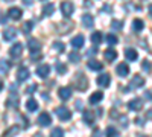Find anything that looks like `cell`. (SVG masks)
I'll list each match as a JSON object with an SVG mask.
<instances>
[{"mask_svg": "<svg viewBox=\"0 0 152 137\" xmlns=\"http://www.w3.org/2000/svg\"><path fill=\"white\" fill-rule=\"evenodd\" d=\"M73 87L79 92H85V89L88 87V81L84 73H76V78L73 79Z\"/></svg>", "mask_w": 152, "mask_h": 137, "instance_id": "6da1fadb", "label": "cell"}, {"mask_svg": "<svg viewBox=\"0 0 152 137\" xmlns=\"http://www.w3.org/2000/svg\"><path fill=\"white\" fill-rule=\"evenodd\" d=\"M55 114L58 116V119L59 120H62V122H66V120H70V117H72V111L67 108V107H56L55 108Z\"/></svg>", "mask_w": 152, "mask_h": 137, "instance_id": "7a4b0ae2", "label": "cell"}, {"mask_svg": "<svg viewBox=\"0 0 152 137\" xmlns=\"http://www.w3.org/2000/svg\"><path fill=\"white\" fill-rule=\"evenodd\" d=\"M38 125H41V127H49L50 123H52V116H50L47 111H43V113L38 116Z\"/></svg>", "mask_w": 152, "mask_h": 137, "instance_id": "3957f363", "label": "cell"}, {"mask_svg": "<svg viewBox=\"0 0 152 137\" xmlns=\"http://www.w3.org/2000/svg\"><path fill=\"white\" fill-rule=\"evenodd\" d=\"M21 53H23V44L21 43H15L14 46H12L11 49H9V55L14 58V59H17V58H20L21 56Z\"/></svg>", "mask_w": 152, "mask_h": 137, "instance_id": "277c9868", "label": "cell"}, {"mask_svg": "<svg viewBox=\"0 0 152 137\" xmlns=\"http://www.w3.org/2000/svg\"><path fill=\"white\" fill-rule=\"evenodd\" d=\"M73 11H75L73 3H70V2H64V3H61V12L64 14V17H70V15L73 14Z\"/></svg>", "mask_w": 152, "mask_h": 137, "instance_id": "5b68a950", "label": "cell"}, {"mask_svg": "<svg viewBox=\"0 0 152 137\" xmlns=\"http://www.w3.org/2000/svg\"><path fill=\"white\" fill-rule=\"evenodd\" d=\"M96 82H97V85H100V87H108V85L111 84V76H110L108 73H102L100 76L96 78Z\"/></svg>", "mask_w": 152, "mask_h": 137, "instance_id": "8992f818", "label": "cell"}, {"mask_svg": "<svg viewBox=\"0 0 152 137\" xmlns=\"http://www.w3.org/2000/svg\"><path fill=\"white\" fill-rule=\"evenodd\" d=\"M143 85H145V78H142L140 75H135L129 82L131 89H140V87H143Z\"/></svg>", "mask_w": 152, "mask_h": 137, "instance_id": "52a82bcc", "label": "cell"}, {"mask_svg": "<svg viewBox=\"0 0 152 137\" xmlns=\"http://www.w3.org/2000/svg\"><path fill=\"white\" fill-rule=\"evenodd\" d=\"M128 108L131 110V111H140L142 108H143V102H142V99H132V101H129L128 102Z\"/></svg>", "mask_w": 152, "mask_h": 137, "instance_id": "ba28073f", "label": "cell"}, {"mask_svg": "<svg viewBox=\"0 0 152 137\" xmlns=\"http://www.w3.org/2000/svg\"><path fill=\"white\" fill-rule=\"evenodd\" d=\"M49 73H50V66H47V64H41L37 67V75L40 78H47Z\"/></svg>", "mask_w": 152, "mask_h": 137, "instance_id": "9c48e42d", "label": "cell"}, {"mask_svg": "<svg viewBox=\"0 0 152 137\" xmlns=\"http://www.w3.org/2000/svg\"><path fill=\"white\" fill-rule=\"evenodd\" d=\"M17 37V31L14 28H8L3 31V40L5 41H12Z\"/></svg>", "mask_w": 152, "mask_h": 137, "instance_id": "30bf717a", "label": "cell"}, {"mask_svg": "<svg viewBox=\"0 0 152 137\" xmlns=\"http://www.w3.org/2000/svg\"><path fill=\"white\" fill-rule=\"evenodd\" d=\"M58 96H59V99H62V101H69V99L72 97V90L69 89V87H62V89L58 90Z\"/></svg>", "mask_w": 152, "mask_h": 137, "instance_id": "8fae6325", "label": "cell"}, {"mask_svg": "<svg viewBox=\"0 0 152 137\" xmlns=\"http://www.w3.org/2000/svg\"><path fill=\"white\" fill-rule=\"evenodd\" d=\"M82 24H84L87 29H91V28L94 26V18H93V15L84 14V15H82Z\"/></svg>", "mask_w": 152, "mask_h": 137, "instance_id": "7c38bea8", "label": "cell"}, {"mask_svg": "<svg viewBox=\"0 0 152 137\" xmlns=\"http://www.w3.org/2000/svg\"><path fill=\"white\" fill-rule=\"evenodd\" d=\"M29 69H26V67H20L18 69V72H17V78H18V81L20 82H23V81H26V79H29Z\"/></svg>", "mask_w": 152, "mask_h": 137, "instance_id": "4fadbf2b", "label": "cell"}, {"mask_svg": "<svg viewBox=\"0 0 152 137\" xmlns=\"http://www.w3.org/2000/svg\"><path fill=\"white\" fill-rule=\"evenodd\" d=\"M8 15H9V18H12V20H20L21 15H23V12H21L20 8H11V9L8 11Z\"/></svg>", "mask_w": 152, "mask_h": 137, "instance_id": "5bb4252c", "label": "cell"}, {"mask_svg": "<svg viewBox=\"0 0 152 137\" xmlns=\"http://www.w3.org/2000/svg\"><path fill=\"white\" fill-rule=\"evenodd\" d=\"M117 75H120V76H128L129 75V66L128 64H125V63H120L116 69Z\"/></svg>", "mask_w": 152, "mask_h": 137, "instance_id": "9a60e30c", "label": "cell"}, {"mask_svg": "<svg viewBox=\"0 0 152 137\" xmlns=\"http://www.w3.org/2000/svg\"><path fill=\"white\" fill-rule=\"evenodd\" d=\"M88 69L94 70V72H99V70L104 69V66H102V63H100V61H97V59H90V61H88Z\"/></svg>", "mask_w": 152, "mask_h": 137, "instance_id": "2e32d148", "label": "cell"}, {"mask_svg": "<svg viewBox=\"0 0 152 137\" xmlns=\"http://www.w3.org/2000/svg\"><path fill=\"white\" fill-rule=\"evenodd\" d=\"M84 41H85V40H84V37H82V35H76L70 43H72V47H75V49H81V47L84 46Z\"/></svg>", "mask_w": 152, "mask_h": 137, "instance_id": "e0dca14e", "label": "cell"}, {"mask_svg": "<svg viewBox=\"0 0 152 137\" xmlns=\"http://www.w3.org/2000/svg\"><path fill=\"white\" fill-rule=\"evenodd\" d=\"M125 56H126V59H129V61H135L138 58V53H137L135 49L128 47V49H125Z\"/></svg>", "mask_w": 152, "mask_h": 137, "instance_id": "ac0fdd59", "label": "cell"}, {"mask_svg": "<svg viewBox=\"0 0 152 137\" xmlns=\"http://www.w3.org/2000/svg\"><path fill=\"white\" fill-rule=\"evenodd\" d=\"M102 97H104V93H102V92H96V93H93V95L90 96V99H88V102H90L91 105H96L97 102L102 101Z\"/></svg>", "mask_w": 152, "mask_h": 137, "instance_id": "d6986e66", "label": "cell"}, {"mask_svg": "<svg viewBox=\"0 0 152 137\" xmlns=\"http://www.w3.org/2000/svg\"><path fill=\"white\" fill-rule=\"evenodd\" d=\"M28 47H29V51H31V52H40V49H41V44L38 43L37 40L31 38V40L28 41Z\"/></svg>", "mask_w": 152, "mask_h": 137, "instance_id": "ffe728a7", "label": "cell"}, {"mask_svg": "<svg viewBox=\"0 0 152 137\" xmlns=\"http://www.w3.org/2000/svg\"><path fill=\"white\" fill-rule=\"evenodd\" d=\"M143 29H145V23H143V20L135 18V20L132 21V31H134V32H142Z\"/></svg>", "mask_w": 152, "mask_h": 137, "instance_id": "44dd1931", "label": "cell"}, {"mask_svg": "<svg viewBox=\"0 0 152 137\" xmlns=\"http://www.w3.org/2000/svg\"><path fill=\"white\" fill-rule=\"evenodd\" d=\"M70 29H73V23L72 21H62L59 24V32L61 34H69Z\"/></svg>", "mask_w": 152, "mask_h": 137, "instance_id": "7402d4cb", "label": "cell"}, {"mask_svg": "<svg viewBox=\"0 0 152 137\" xmlns=\"http://www.w3.org/2000/svg\"><path fill=\"white\" fill-rule=\"evenodd\" d=\"M104 56H105L107 61H110V63H111V61H114V59L117 58V52L114 51V49H110V47H108L107 51L104 52Z\"/></svg>", "mask_w": 152, "mask_h": 137, "instance_id": "603a6c76", "label": "cell"}, {"mask_svg": "<svg viewBox=\"0 0 152 137\" xmlns=\"http://www.w3.org/2000/svg\"><path fill=\"white\" fill-rule=\"evenodd\" d=\"M82 119H84V122H85V123H88V125H93V123H94V119H96V116L91 113V111H84V116H82Z\"/></svg>", "mask_w": 152, "mask_h": 137, "instance_id": "cb8c5ba5", "label": "cell"}, {"mask_svg": "<svg viewBox=\"0 0 152 137\" xmlns=\"http://www.w3.org/2000/svg\"><path fill=\"white\" fill-rule=\"evenodd\" d=\"M32 28H34V23H32V21H24L23 26H21V32L28 35V34L32 32Z\"/></svg>", "mask_w": 152, "mask_h": 137, "instance_id": "d4e9b609", "label": "cell"}, {"mask_svg": "<svg viewBox=\"0 0 152 137\" xmlns=\"http://www.w3.org/2000/svg\"><path fill=\"white\" fill-rule=\"evenodd\" d=\"M53 11H55V6L53 5H44L43 8V17H49V15H52L53 14Z\"/></svg>", "mask_w": 152, "mask_h": 137, "instance_id": "484cf974", "label": "cell"}, {"mask_svg": "<svg viewBox=\"0 0 152 137\" xmlns=\"http://www.w3.org/2000/svg\"><path fill=\"white\" fill-rule=\"evenodd\" d=\"M9 67H11L9 61H6V59H0V72H2V73H8V72H9Z\"/></svg>", "mask_w": 152, "mask_h": 137, "instance_id": "4316f807", "label": "cell"}, {"mask_svg": "<svg viewBox=\"0 0 152 137\" xmlns=\"http://www.w3.org/2000/svg\"><path fill=\"white\" fill-rule=\"evenodd\" d=\"M26 108L29 111H37L38 110V102L35 101V99H29V101L26 102Z\"/></svg>", "mask_w": 152, "mask_h": 137, "instance_id": "83f0119b", "label": "cell"}, {"mask_svg": "<svg viewBox=\"0 0 152 137\" xmlns=\"http://www.w3.org/2000/svg\"><path fill=\"white\" fill-rule=\"evenodd\" d=\"M105 134H107V137H119V130L114 127H108Z\"/></svg>", "mask_w": 152, "mask_h": 137, "instance_id": "f1b7e54d", "label": "cell"}, {"mask_svg": "<svg viewBox=\"0 0 152 137\" xmlns=\"http://www.w3.org/2000/svg\"><path fill=\"white\" fill-rule=\"evenodd\" d=\"M91 41L94 44H100V43H102V34H100V32H93L91 34Z\"/></svg>", "mask_w": 152, "mask_h": 137, "instance_id": "f546056e", "label": "cell"}, {"mask_svg": "<svg viewBox=\"0 0 152 137\" xmlns=\"http://www.w3.org/2000/svg\"><path fill=\"white\" fill-rule=\"evenodd\" d=\"M6 105H8V107L17 108V107H18V97H9L8 101H6Z\"/></svg>", "mask_w": 152, "mask_h": 137, "instance_id": "4dcf8cb0", "label": "cell"}, {"mask_svg": "<svg viewBox=\"0 0 152 137\" xmlns=\"http://www.w3.org/2000/svg\"><path fill=\"white\" fill-rule=\"evenodd\" d=\"M50 137H64V131L56 127V128L52 130V134H50Z\"/></svg>", "mask_w": 152, "mask_h": 137, "instance_id": "1f68e13d", "label": "cell"}, {"mask_svg": "<svg viewBox=\"0 0 152 137\" xmlns=\"http://www.w3.org/2000/svg\"><path fill=\"white\" fill-rule=\"evenodd\" d=\"M117 41H119V40H117L116 35H113V34H108V35H107V43H108V44H111V46H113V44H117Z\"/></svg>", "mask_w": 152, "mask_h": 137, "instance_id": "d6a6232c", "label": "cell"}, {"mask_svg": "<svg viewBox=\"0 0 152 137\" xmlns=\"http://www.w3.org/2000/svg\"><path fill=\"white\" fill-rule=\"evenodd\" d=\"M56 72H58L59 75L67 73V67H66V64H62V63H56Z\"/></svg>", "mask_w": 152, "mask_h": 137, "instance_id": "836d02e7", "label": "cell"}, {"mask_svg": "<svg viewBox=\"0 0 152 137\" xmlns=\"http://www.w3.org/2000/svg\"><path fill=\"white\" fill-rule=\"evenodd\" d=\"M111 28H113V29H117V31H120V29L123 28V21L113 20V21H111Z\"/></svg>", "mask_w": 152, "mask_h": 137, "instance_id": "e575fe53", "label": "cell"}, {"mask_svg": "<svg viewBox=\"0 0 152 137\" xmlns=\"http://www.w3.org/2000/svg\"><path fill=\"white\" fill-rule=\"evenodd\" d=\"M69 59L72 61V63H79V61H81V56H79V53L72 52V53L69 55Z\"/></svg>", "mask_w": 152, "mask_h": 137, "instance_id": "d590c367", "label": "cell"}, {"mask_svg": "<svg viewBox=\"0 0 152 137\" xmlns=\"http://www.w3.org/2000/svg\"><path fill=\"white\" fill-rule=\"evenodd\" d=\"M53 47L56 49L58 52H64V49H66L64 43H59V41H55V43H53Z\"/></svg>", "mask_w": 152, "mask_h": 137, "instance_id": "8d00e7d4", "label": "cell"}, {"mask_svg": "<svg viewBox=\"0 0 152 137\" xmlns=\"http://www.w3.org/2000/svg\"><path fill=\"white\" fill-rule=\"evenodd\" d=\"M142 69L145 70V72H148V73H151V63L148 59H145L143 63H142Z\"/></svg>", "mask_w": 152, "mask_h": 137, "instance_id": "74e56055", "label": "cell"}, {"mask_svg": "<svg viewBox=\"0 0 152 137\" xmlns=\"http://www.w3.org/2000/svg\"><path fill=\"white\" fill-rule=\"evenodd\" d=\"M17 133H18V128H17V127H14V128H11V130H9L8 133H5V134H3V137H9V136H15Z\"/></svg>", "mask_w": 152, "mask_h": 137, "instance_id": "f35d334b", "label": "cell"}, {"mask_svg": "<svg viewBox=\"0 0 152 137\" xmlns=\"http://www.w3.org/2000/svg\"><path fill=\"white\" fill-rule=\"evenodd\" d=\"M37 89H38V85L37 84H32V85H29L28 89H26V93H29V95H32L34 92H37Z\"/></svg>", "mask_w": 152, "mask_h": 137, "instance_id": "ab89813d", "label": "cell"}, {"mask_svg": "<svg viewBox=\"0 0 152 137\" xmlns=\"http://www.w3.org/2000/svg\"><path fill=\"white\" fill-rule=\"evenodd\" d=\"M43 58V55L41 53H38V55H35V52H32V56H31V59L32 61H37V59H41Z\"/></svg>", "mask_w": 152, "mask_h": 137, "instance_id": "60d3db41", "label": "cell"}, {"mask_svg": "<svg viewBox=\"0 0 152 137\" xmlns=\"http://www.w3.org/2000/svg\"><path fill=\"white\" fill-rule=\"evenodd\" d=\"M97 52V49L96 47H91V49H88V52H87V55H94Z\"/></svg>", "mask_w": 152, "mask_h": 137, "instance_id": "b9f144b4", "label": "cell"}, {"mask_svg": "<svg viewBox=\"0 0 152 137\" xmlns=\"http://www.w3.org/2000/svg\"><path fill=\"white\" fill-rule=\"evenodd\" d=\"M91 137H100V131H99V128L93 131V134H91Z\"/></svg>", "mask_w": 152, "mask_h": 137, "instance_id": "7bdbcfd3", "label": "cell"}, {"mask_svg": "<svg viewBox=\"0 0 152 137\" xmlns=\"http://www.w3.org/2000/svg\"><path fill=\"white\" fill-rule=\"evenodd\" d=\"M23 3H24V5H28V6H31V5L34 3V0H23Z\"/></svg>", "mask_w": 152, "mask_h": 137, "instance_id": "ee69618b", "label": "cell"}, {"mask_svg": "<svg viewBox=\"0 0 152 137\" xmlns=\"http://www.w3.org/2000/svg\"><path fill=\"white\" fill-rule=\"evenodd\" d=\"M145 96H146V97L149 99V101H151V92H149V90H148V92H145Z\"/></svg>", "mask_w": 152, "mask_h": 137, "instance_id": "f6af8a7d", "label": "cell"}, {"mask_svg": "<svg viewBox=\"0 0 152 137\" xmlns=\"http://www.w3.org/2000/svg\"><path fill=\"white\" fill-rule=\"evenodd\" d=\"M85 6H91V2H90V0H85Z\"/></svg>", "mask_w": 152, "mask_h": 137, "instance_id": "bcb514c9", "label": "cell"}, {"mask_svg": "<svg viewBox=\"0 0 152 137\" xmlns=\"http://www.w3.org/2000/svg\"><path fill=\"white\" fill-rule=\"evenodd\" d=\"M2 90H3V81L0 79V92H2Z\"/></svg>", "mask_w": 152, "mask_h": 137, "instance_id": "7dc6e473", "label": "cell"}, {"mask_svg": "<svg viewBox=\"0 0 152 137\" xmlns=\"http://www.w3.org/2000/svg\"><path fill=\"white\" fill-rule=\"evenodd\" d=\"M5 2H12V0H5Z\"/></svg>", "mask_w": 152, "mask_h": 137, "instance_id": "c3c4849f", "label": "cell"}]
</instances>
